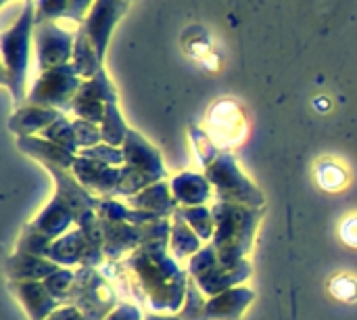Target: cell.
<instances>
[{"mask_svg":"<svg viewBox=\"0 0 357 320\" xmlns=\"http://www.w3.org/2000/svg\"><path fill=\"white\" fill-rule=\"evenodd\" d=\"M172 237V220H157L151 239L140 245L123 266L136 277L149 306L157 312H180L186 300L190 275L178 266V260L167 254Z\"/></svg>","mask_w":357,"mask_h":320,"instance_id":"6da1fadb","label":"cell"},{"mask_svg":"<svg viewBox=\"0 0 357 320\" xmlns=\"http://www.w3.org/2000/svg\"><path fill=\"white\" fill-rule=\"evenodd\" d=\"M126 0H96L75 31L73 65L84 80L94 78L102 69L105 52L117 21L128 13Z\"/></svg>","mask_w":357,"mask_h":320,"instance_id":"7a4b0ae2","label":"cell"},{"mask_svg":"<svg viewBox=\"0 0 357 320\" xmlns=\"http://www.w3.org/2000/svg\"><path fill=\"white\" fill-rule=\"evenodd\" d=\"M211 214L215 222L211 245L215 247L218 258L228 266L245 262L247 254L253 249L257 226L264 220V208L215 201Z\"/></svg>","mask_w":357,"mask_h":320,"instance_id":"3957f363","label":"cell"},{"mask_svg":"<svg viewBox=\"0 0 357 320\" xmlns=\"http://www.w3.org/2000/svg\"><path fill=\"white\" fill-rule=\"evenodd\" d=\"M33 29H36V2L25 0L17 21L8 29H4L0 36L2 65H4L2 84L10 90L15 105H21L23 101H27L25 78H27V67H29Z\"/></svg>","mask_w":357,"mask_h":320,"instance_id":"277c9868","label":"cell"},{"mask_svg":"<svg viewBox=\"0 0 357 320\" xmlns=\"http://www.w3.org/2000/svg\"><path fill=\"white\" fill-rule=\"evenodd\" d=\"M195 281L188 283L186 304L176 314H144V320H241L253 304L255 291L249 287H234L213 298H203Z\"/></svg>","mask_w":357,"mask_h":320,"instance_id":"5b68a950","label":"cell"},{"mask_svg":"<svg viewBox=\"0 0 357 320\" xmlns=\"http://www.w3.org/2000/svg\"><path fill=\"white\" fill-rule=\"evenodd\" d=\"M121 149L126 155V166H121V180L117 189L119 197L130 199L167 178L159 149L153 147L140 132L130 128Z\"/></svg>","mask_w":357,"mask_h":320,"instance_id":"8992f818","label":"cell"},{"mask_svg":"<svg viewBox=\"0 0 357 320\" xmlns=\"http://www.w3.org/2000/svg\"><path fill=\"white\" fill-rule=\"evenodd\" d=\"M203 174L211 182L218 201L241 203L249 208H264L266 203L264 193L241 172L238 161L232 153L220 151V155L209 166H205Z\"/></svg>","mask_w":357,"mask_h":320,"instance_id":"52a82bcc","label":"cell"},{"mask_svg":"<svg viewBox=\"0 0 357 320\" xmlns=\"http://www.w3.org/2000/svg\"><path fill=\"white\" fill-rule=\"evenodd\" d=\"M186 270L207 298H213L228 289L241 287V283L253 275V268L247 260L241 264H234V266L224 264L218 258V252L211 243L188 260Z\"/></svg>","mask_w":357,"mask_h":320,"instance_id":"ba28073f","label":"cell"},{"mask_svg":"<svg viewBox=\"0 0 357 320\" xmlns=\"http://www.w3.org/2000/svg\"><path fill=\"white\" fill-rule=\"evenodd\" d=\"M67 304L75 306L88 320H105L119 306L105 277L96 268L88 266H79L75 270V281L67 296Z\"/></svg>","mask_w":357,"mask_h":320,"instance_id":"9c48e42d","label":"cell"},{"mask_svg":"<svg viewBox=\"0 0 357 320\" xmlns=\"http://www.w3.org/2000/svg\"><path fill=\"white\" fill-rule=\"evenodd\" d=\"M82 75L77 73L73 63L52 67L48 71H42L36 84L31 86L27 94L29 105L48 107L56 111H71V103L82 86Z\"/></svg>","mask_w":357,"mask_h":320,"instance_id":"30bf717a","label":"cell"},{"mask_svg":"<svg viewBox=\"0 0 357 320\" xmlns=\"http://www.w3.org/2000/svg\"><path fill=\"white\" fill-rule=\"evenodd\" d=\"M33 46L38 69L48 71L52 67H61L73 61L75 48V34L56 25V21L36 23L33 29Z\"/></svg>","mask_w":357,"mask_h":320,"instance_id":"8fae6325","label":"cell"},{"mask_svg":"<svg viewBox=\"0 0 357 320\" xmlns=\"http://www.w3.org/2000/svg\"><path fill=\"white\" fill-rule=\"evenodd\" d=\"M48 170V174L54 178V195H59L67 208L73 212L75 216V226L82 228L86 224H90L92 220H96V205H98V197H94L77 178L71 170H63L56 166H44Z\"/></svg>","mask_w":357,"mask_h":320,"instance_id":"7c38bea8","label":"cell"},{"mask_svg":"<svg viewBox=\"0 0 357 320\" xmlns=\"http://www.w3.org/2000/svg\"><path fill=\"white\" fill-rule=\"evenodd\" d=\"M100 220L102 228V241H105V256L115 262L123 258L128 252H136L140 245H144L151 235L155 222L149 224H130V222H111V220Z\"/></svg>","mask_w":357,"mask_h":320,"instance_id":"4fadbf2b","label":"cell"},{"mask_svg":"<svg viewBox=\"0 0 357 320\" xmlns=\"http://www.w3.org/2000/svg\"><path fill=\"white\" fill-rule=\"evenodd\" d=\"M71 172L92 195H98V199L117 197V189H119V180H121V168H113V166L100 163L96 159L77 155Z\"/></svg>","mask_w":357,"mask_h":320,"instance_id":"5bb4252c","label":"cell"},{"mask_svg":"<svg viewBox=\"0 0 357 320\" xmlns=\"http://www.w3.org/2000/svg\"><path fill=\"white\" fill-rule=\"evenodd\" d=\"M6 287L21 302V306L25 308L29 320H46L54 310H59L61 306H65L63 302H59L48 291V287L44 285V281H29V283L8 281Z\"/></svg>","mask_w":357,"mask_h":320,"instance_id":"9a60e30c","label":"cell"},{"mask_svg":"<svg viewBox=\"0 0 357 320\" xmlns=\"http://www.w3.org/2000/svg\"><path fill=\"white\" fill-rule=\"evenodd\" d=\"M73 224H75L73 212L67 208V203L59 195H52V199L46 203V208L29 224H25L23 228L40 235L48 243H54L56 239L67 235Z\"/></svg>","mask_w":357,"mask_h":320,"instance_id":"2e32d148","label":"cell"},{"mask_svg":"<svg viewBox=\"0 0 357 320\" xmlns=\"http://www.w3.org/2000/svg\"><path fill=\"white\" fill-rule=\"evenodd\" d=\"M209 128H211V136L213 143L230 147L234 143H238L245 136V115L238 109L236 103L232 101H220L213 105L211 113H209Z\"/></svg>","mask_w":357,"mask_h":320,"instance_id":"e0dca14e","label":"cell"},{"mask_svg":"<svg viewBox=\"0 0 357 320\" xmlns=\"http://www.w3.org/2000/svg\"><path fill=\"white\" fill-rule=\"evenodd\" d=\"M59 268H61L59 264L50 262L44 256H33V254H23V252H15L4 262V272L8 281H21V283L46 281Z\"/></svg>","mask_w":357,"mask_h":320,"instance_id":"ac0fdd59","label":"cell"},{"mask_svg":"<svg viewBox=\"0 0 357 320\" xmlns=\"http://www.w3.org/2000/svg\"><path fill=\"white\" fill-rule=\"evenodd\" d=\"M128 205L134 208V210H140V212L155 214L161 220H172L174 214L178 212V208H180V203L176 201L167 180H161V182L144 189L142 193L130 197Z\"/></svg>","mask_w":357,"mask_h":320,"instance_id":"d6986e66","label":"cell"},{"mask_svg":"<svg viewBox=\"0 0 357 320\" xmlns=\"http://www.w3.org/2000/svg\"><path fill=\"white\" fill-rule=\"evenodd\" d=\"M63 113L56 109H48V107H38V105H21L15 109V113L8 119V130L13 134H17V138L21 136H33L36 132H44L50 124H54Z\"/></svg>","mask_w":357,"mask_h":320,"instance_id":"ffe728a7","label":"cell"},{"mask_svg":"<svg viewBox=\"0 0 357 320\" xmlns=\"http://www.w3.org/2000/svg\"><path fill=\"white\" fill-rule=\"evenodd\" d=\"M17 149L29 157H33L36 161L44 166H56V168H63V170H71L73 163H75V157L73 153H69L67 149L42 138V136H21L17 138Z\"/></svg>","mask_w":357,"mask_h":320,"instance_id":"44dd1931","label":"cell"},{"mask_svg":"<svg viewBox=\"0 0 357 320\" xmlns=\"http://www.w3.org/2000/svg\"><path fill=\"white\" fill-rule=\"evenodd\" d=\"M172 193L180 208H192V205H205V201L211 197L213 187L207 180L205 174L195 172H182L169 180Z\"/></svg>","mask_w":357,"mask_h":320,"instance_id":"7402d4cb","label":"cell"},{"mask_svg":"<svg viewBox=\"0 0 357 320\" xmlns=\"http://www.w3.org/2000/svg\"><path fill=\"white\" fill-rule=\"evenodd\" d=\"M86 235L82 228L75 226V231H69L61 239H56L44 254L50 262L59 264L61 268H71V266H82L84 256H86Z\"/></svg>","mask_w":357,"mask_h":320,"instance_id":"603a6c76","label":"cell"},{"mask_svg":"<svg viewBox=\"0 0 357 320\" xmlns=\"http://www.w3.org/2000/svg\"><path fill=\"white\" fill-rule=\"evenodd\" d=\"M169 249L176 260H186L199 254L201 247V237L188 226V222L176 212L172 218V237H169Z\"/></svg>","mask_w":357,"mask_h":320,"instance_id":"cb8c5ba5","label":"cell"},{"mask_svg":"<svg viewBox=\"0 0 357 320\" xmlns=\"http://www.w3.org/2000/svg\"><path fill=\"white\" fill-rule=\"evenodd\" d=\"M130 128L119 111L117 101L115 103H107V111H105V119L100 124V134H102V143L113 145V147H121L126 136H128Z\"/></svg>","mask_w":357,"mask_h":320,"instance_id":"d4e9b609","label":"cell"},{"mask_svg":"<svg viewBox=\"0 0 357 320\" xmlns=\"http://www.w3.org/2000/svg\"><path fill=\"white\" fill-rule=\"evenodd\" d=\"M178 214L188 222V226L201 237V241H211L215 233V222L211 208L192 205V208H178Z\"/></svg>","mask_w":357,"mask_h":320,"instance_id":"484cf974","label":"cell"},{"mask_svg":"<svg viewBox=\"0 0 357 320\" xmlns=\"http://www.w3.org/2000/svg\"><path fill=\"white\" fill-rule=\"evenodd\" d=\"M42 138L67 149L69 153L73 155H79V145H77V136H75V130H73V122H69L65 115H61L54 124H50L44 132H42Z\"/></svg>","mask_w":357,"mask_h":320,"instance_id":"4316f807","label":"cell"},{"mask_svg":"<svg viewBox=\"0 0 357 320\" xmlns=\"http://www.w3.org/2000/svg\"><path fill=\"white\" fill-rule=\"evenodd\" d=\"M71 111L77 115V119H84V122H90V124L100 126L102 119H105L107 103H102L98 99H92L88 94L77 92L75 99H73V103H71Z\"/></svg>","mask_w":357,"mask_h":320,"instance_id":"83f0119b","label":"cell"},{"mask_svg":"<svg viewBox=\"0 0 357 320\" xmlns=\"http://www.w3.org/2000/svg\"><path fill=\"white\" fill-rule=\"evenodd\" d=\"M77 92L88 94V96H92V99H98V101H102V103H115V101H117V90H115V86H113V82L109 80V75H107L105 69H100L94 78L84 80Z\"/></svg>","mask_w":357,"mask_h":320,"instance_id":"f1b7e54d","label":"cell"},{"mask_svg":"<svg viewBox=\"0 0 357 320\" xmlns=\"http://www.w3.org/2000/svg\"><path fill=\"white\" fill-rule=\"evenodd\" d=\"M79 155L90 157V159H96V161L107 163V166H113V168H121V166H126L123 149H121V147L107 145V143H100V145L90 147V149H82V151H79Z\"/></svg>","mask_w":357,"mask_h":320,"instance_id":"f546056e","label":"cell"},{"mask_svg":"<svg viewBox=\"0 0 357 320\" xmlns=\"http://www.w3.org/2000/svg\"><path fill=\"white\" fill-rule=\"evenodd\" d=\"M73 281H75V270H69V268H59L54 275H50L44 285L48 287V291L63 304H67V296L73 287Z\"/></svg>","mask_w":357,"mask_h":320,"instance_id":"4dcf8cb0","label":"cell"},{"mask_svg":"<svg viewBox=\"0 0 357 320\" xmlns=\"http://www.w3.org/2000/svg\"><path fill=\"white\" fill-rule=\"evenodd\" d=\"M190 138H192V143H195V151H197L199 159L203 161V166H209V163L220 155V151H218L213 138H211L207 132H203L201 128L190 126Z\"/></svg>","mask_w":357,"mask_h":320,"instance_id":"1f68e13d","label":"cell"},{"mask_svg":"<svg viewBox=\"0 0 357 320\" xmlns=\"http://www.w3.org/2000/svg\"><path fill=\"white\" fill-rule=\"evenodd\" d=\"M318 180H320V184H322L324 189H328V191H339L341 187H345L347 174H345V170H343L339 163H335V161H324V163H320V168H318Z\"/></svg>","mask_w":357,"mask_h":320,"instance_id":"d6a6232c","label":"cell"},{"mask_svg":"<svg viewBox=\"0 0 357 320\" xmlns=\"http://www.w3.org/2000/svg\"><path fill=\"white\" fill-rule=\"evenodd\" d=\"M69 0H36V23L65 19Z\"/></svg>","mask_w":357,"mask_h":320,"instance_id":"836d02e7","label":"cell"},{"mask_svg":"<svg viewBox=\"0 0 357 320\" xmlns=\"http://www.w3.org/2000/svg\"><path fill=\"white\" fill-rule=\"evenodd\" d=\"M73 130H75V136H77L79 151L96 147V145L102 143L100 126H96V124H90V122H84V119H75L73 122Z\"/></svg>","mask_w":357,"mask_h":320,"instance_id":"e575fe53","label":"cell"},{"mask_svg":"<svg viewBox=\"0 0 357 320\" xmlns=\"http://www.w3.org/2000/svg\"><path fill=\"white\" fill-rule=\"evenodd\" d=\"M333 293L339 298V300H345V302H354L357 300V283L354 279H349V277H339V279H335V283H333Z\"/></svg>","mask_w":357,"mask_h":320,"instance_id":"d590c367","label":"cell"},{"mask_svg":"<svg viewBox=\"0 0 357 320\" xmlns=\"http://www.w3.org/2000/svg\"><path fill=\"white\" fill-rule=\"evenodd\" d=\"M96 0H69V10L65 15V19L82 23L86 19V15L90 13V8L94 6Z\"/></svg>","mask_w":357,"mask_h":320,"instance_id":"8d00e7d4","label":"cell"},{"mask_svg":"<svg viewBox=\"0 0 357 320\" xmlns=\"http://www.w3.org/2000/svg\"><path fill=\"white\" fill-rule=\"evenodd\" d=\"M105 320H144L140 310L132 304H119Z\"/></svg>","mask_w":357,"mask_h":320,"instance_id":"74e56055","label":"cell"},{"mask_svg":"<svg viewBox=\"0 0 357 320\" xmlns=\"http://www.w3.org/2000/svg\"><path fill=\"white\" fill-rule=\"evenodd\" d=\"M46 320H88L75 306H69V304H65V306H61L59 310H54L50 317Z\"/></svg>","mask_w":357,"mask_h":320,"instance_id":"f35d334b","label":"cell"},{"mask_svg":"<svg viewBox=\"0 0 357 320\" xmlns=\"http://www.w3.org/2000/svg\"><path fill=\"white\" fill-rule=\"evenodd\" d=\"M341 237L347 245H354L357 247V218H349L343 228H341Z\"/></svg>","mask_w":357,"mask_h":320,"instance_id":"ab89813d","label":"cell"},{"mask_svg":"<svg viewBox=\"0 0 357 320\" xmlns=\"http://www.w3.org/2000/svg\"><path fill=\"white\" fill-rule=\"evenodd\" d=\"M2 2H8V0H2Z\"/></svg>","mask_w":357,"mask_h":320,"instance_id":"60d3db41","label":"cell"},{"mask_svg":"<svg viewBox=\"0 0 357 320\" xmlns=\"http://www.w3.org/2000/svg\"><path fill=\"white\" fill-rule=\"evenodd\" d=\"M126 2H132V0H126Z\"/></svg>","mask_w":357,"mask_h":320,"instance_id":"b9f144b4","label":"cell"}]
</instances>
